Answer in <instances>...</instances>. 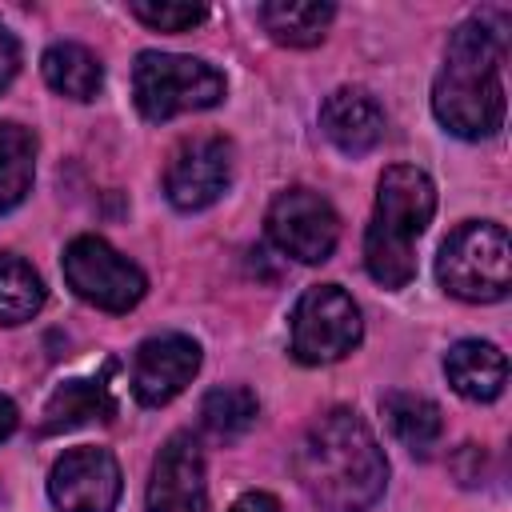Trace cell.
Instances as JSON below:
<instances>
[{"label":"cell","mask_w":512,"mask_h":512,"mask_svg":"<svg viewBox=\"0 0 512 512\" xmlns=\"http://www.w3.org/2000/svg\"><path fill=\"white\" fill-rule=\"evenodd\" d=\"M508 12H476L464 20L444 48V68L432 84V112L436 120L460 140L496 136L504 124V44H508Z\"/></svg>","instance_id":"obj_1"},{"label":"cell","mask_w":512,"mask_h":512,"mask_svg":"<svg viewBox=\"0 0 512 512\" xmlns=\"http://www.w3.org/2000/svg\"><path fill=\"white\" fill-rule=\"evenodd\" d=\"M296 480L324 512H368L388 484V460L352 408H328L296 444Z\"/></svg>","instance_id":"obj_2"},{"label":"cell","mask_w":512,"mask_h":512,"mask_svg":"<svg viewBox=\"0 0 512 512\" xmlns=\"http://www.w3.org/2000/svg\"><path fill=\"white\" fill-rule=\"evenodd\" d=\"M432 212H436V188L428 172L412 164L384 168L376 184V208L364 232V268L380 288L400 292L416 276V244Z\"/></svg>","instance_id":"obj_3"},{"label":"cell","mask_w":512,"mask_h":512,"mask_svg":"<svg viewBox=\"0 0 512 512\" xmlns=\"http://www.w3.org/2000/svg\"><path fill=\"white\" fill-rule=\"evenodd\" d=\"M436 280L444 292L468 304H492L508 296L512 284V248L508 232L496 220L460 224L436 256Z\"/></svg>","instance_id":"obj_4"},{"label":"cell","mask_w":512,"mask_h":512,"mask_svg":"<svg viewBox=\"0 0 512 512\" xmlns=\"http://www.w3.org/2000/svg\"><path fill=\"white\" fill-rule=\"evenodd\" d=\"M224 72L196 56L140 52L132 64V100L144 120L164 124L180 112H204L224 100Z\"/></svg>","instance_id":"obj_5"},{"label":"cell","mask_w":512,"mask_h":512,"mask_svg":"<svg viewBox=\"0 0 512 512\" xmlns=\"http://www.w3.org/2000/svg\"><path fill=\"white\" fill-rule=\"evenodd\" d=\"M288 328H292V356L300 364L344 360L364 336L360 308L340 284H312L296 300Z\"/></svg>","instance_id":"obj_6"},{"label":"cell","mask_w":512,"mask_h":512,"mask_svg":"<svg viewBox=\"0 0 512 512\" xmlns=\"http://www.w3.org/2000/svg\"><path fill=\"white\" fill-rule=\"evenodd\" d=\"M64 280L80 300L104 312H128L148 292L144 272L100 236H76L64 248Z\"/></svg>","instance_id":"obj_7"},{"label":"cell","mask_w":512,"mask_h":512,"mask_svg":"<svg viewBox=\"0 0 512 512\" xmlns=\"http://www.w3.org/2000/svg\"><path fill=\"white\" fill-rule=\"evenodd\" d=\"M268 236L284 256L300 264H324L340 240V216L320 192L288 188L268 208Z\"/></svg>","instance_id":"obj_8"},{"label":"cell","mask_w":512,"mask_h":512,"mask_svg":"<svg viewBox=\"0 0 512 512\" xmlns=\"http://www.w3.org/2000/svg\"><path fill=\"white\" fill-rule=\"evenodd\" d=\"M232 184V144L224 136H188L168 168H164V192L172 208L200 212L216 204Z\"/></svg>","instance_id":"obj_9"},{"label":"cell","mask_w":512,"mask_h":512,"mask_svg":"<svg viewBox=\"0 0 512 512\" xmlns=\"http://www.w3.org/2000/svg\"><path fill=\"white\" fill-rule=\"evenodd\" d=\"M48 496L60 512H112L120 500V464L108 448H72L52 464Z\"/></svg>","instance_id":"obj_10"},{"label":"cell","mask_w":512,"mask_h":512,"mask_svg":"<svg viewBox=\"0 0 512 512\" xmlns=\"http://www.w3.org/2000/svg\"><path fill=\"white\" fill-rule=\"evenodd\" d=\"M200 372V344L184 332L148 336L132 356V396L144 408L176 400Z\"/></svg>","instance_id":"obj_11"},{"label":"cell","mask_w":512,"mask_h":512,"mask_svg":"<svg viewBox=\"0 0 512 512\" xmlns=\"http://www.w3.org/2000/svg\"><path fill=\"white\" fill-rule=\"evenodd\" d=\"M148 512H208L204 452L192 432L164 440L148 480Z\"/></svg>","instance_id":"obj_12"},{"label":"cell","mask_w":512,"mask_h":512,"mask_svg":"<svg viewBox=\"0 0 512 512\" xmlns=\"http://www.w3.org/2000/svg\"><path fill=\"white\" fill-rule=\"evenodd\" d=\"M320 128L344 156H368L384 140V108L368 88L344 84L320 104Z\"/></svg>","instance_id":"obj_13"},{"label":"cell","mask_w":512,"mask_h":512,"mask_svg":"<svg viewBox=\"0 0 512 512\" xmlns=\"http://www.w3.org/2000/svg\"><path fill=\"white\" fill-rule=\"evenodd\" d=\"M444 376L464 400L488 404L504 392L508 360L492 340H456L444 352Z\"/></svg>","instance_id":"obj_14"},{"label":"cell","mask_w":512,"mask_h":512,"mask_svg":"<svg viewBox=\"0 0 512 512\" xmlns=\"http://www.w3.org/2000/svg\"><path fill=\"white\" fill-rule=\"evenodd\" d=\"M112 412H116V404H112L104 380H68L48 396L40 436L68 432V428H80L88 420H112Z\"/></svg>","instance_id":"obj_15"},{"label":"cell","mask_w":512,"mask_h":512,"mask_svg":"<svg viewBox=\"0 0 512 512\" xmlns=\"http://www.w3.org/2000/svg\"><path fill=\"white\" fill-rule=\"evenodd\" d=\"M336 8L320 0H268L260 4V24L276 44L288 48H312L324 40Z\"/></svg>","instance_id":"obj_16"},{"label":"cell","mask_w":512,"mask_h":512,"mask_svg":"<svg viewBox=\"0 0 512 512\" xmlns=\"http://www.w3.org/2000/svg\"><path fill=\"white\" fill-rule=\"evenodd\" d=\"M380 412H384L392 436H396L412 456H428V452L440 444L444 416H440V408H436L428 396H416V392H388V396L380 400Z\"/></svg>","instance_id":"obj_17"},{"label":"cell","mask_w":512,"mask_h":512,"mask_svg":"<svg viewBox=\"0 0 512 512\" xmlns=\"http://www.w3.org/2000/svg\"><path fill=\"white\" fill-rule=\"evenodd\" d=\"M40 72L48 88L68 100H92L104 84V64L84 44H52L40 60Z\"/></svg>","instance_id":"obj_18"},{"label":"cell","mask_w":512,"mask_h":512,"mask_svg":"<svg viewBox=\"0 0 512 512\" xmlns=\"http://www.w3.org/2000/svg\"><path fill=\"white\" fill-rule=\"evenodd\" d=\"M256 416H260V400L244 384H220V388L204 392V400H200V424L220 444L240 440L256 424Z\"/></svg>","instance_id":"obj_19"},{"label":"cell","mask_w":512,"mask_h":512,"mask_svg":"<svg viewBox=\"0 0 512 512\" xmlns=\"http://www.w3.org/2000/svg\"><path fill=\"white\" fill-rule=\"evenodd\" d=\"M36 172V136L24 124H0V212L24 204Z\"/></svg>","instance_id":"obj_20"},{"label":"cell","mask_w":512,"mask_h":512,"mask_svg":"<svg viewBox=\"0 0 512 512\" xmlns=\"http://www.w3.org/2000/svg\"><path fill=\"white\" fill-rule=\"evenodd\" d=\"M40 308H44L40 272L20 256L0 252V324H24Z\"/></svg>","instance_id":"obj_21"},{"label":"cell","mask_w":512,"mask_h":512,"mask_svg":"<svg viewBox=\"0 0 512 512\" xmlns=\"http://www.w3.org/2000/svg\"><path fill=\"white\" fill-rule=\"evenodd\" d=\"M128 12L148 24L152 32H188L196 24H204L208 8L204 4H160V0H132Z\"/></svg>","instance_id":"obj_22"},{"label":"cell","mask_w":512,"mask_h":512,"mask_svg":"<svg viewBox=\"0 0 512 512\" xmlns=\"http://www.w3.org/2000/svg\"><path fill=\"white\" fill-rule=\"evenodd\" d=\"M16 72H20V44L8 28H0V92L16 80Z\"/></svg>","instance_id":"obj_23"},{"label":"cell","mask_w":512,"mask_h":512,"mask_svg":"<svg viewBox=\"0 0 512 512\" xmlns=\"http://www.w3.org/2000/svg\"><path fill=\"white\" fill-rule=\"evenodd\" d=\"M228 512H284V504L272 492H244Z\"/></svg>","instance_id":"obj_24"},{"label":"cell","mask_w":512,"mask_h":512,"mask_svg":"<svg viewBox=\"0 0 512 512\" xmlns=\"http://www.w3.org/2000/svg\"><path fill=\"white\" fill-rule=\"evenodd\" d=\"M16 420H20V416H16V404H12L8 396H0V440H8V436L16 432Z\"/></svg>","instance_id":"obj_25"}]
</instances>
